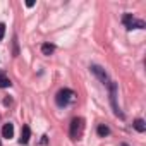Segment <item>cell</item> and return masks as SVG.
<instances>
[{
	"label": "cell",
	"instance_id": "cell-1",
	"mask_svg": "<svg viewBox=\"0 0 146 146\" xmlns=\"http://www.w3.org/2000/svg\"><path fill=\"white\" fill-rule=\"evenodd\" d=\"M83 131H84V119H81V117L72 119V122H70V137L72 139H79Z\"/></svg>",
	"mask_w": 146,
	"mask_h": 146
},
{
	"label": "cell",
	"instance_id": "cell-2",
	"mask_svg": "<svg viewBox=\"0 0 146 146\" xmlns=\"http://www.w3.org/2000/svg\"><path fill=\"white\" fill-rule=\"evenodd\" d=\"M72 98H74V93H72L70 90H67V88H64V90H60V91L57 93L55 102H57V105H58V107H65Z\"/></svg>",
	"mask_w": 146,
	"mask_h": 146
},
{
	"label": "cell",
	"instance_id": "cell-3",
	"mask_svg": "<svg viewBox=\"0 0 146 146\" xmlns=\"http://www.w3.org/2000/svg\"><path fill=\"white\" fill-rule=\"evenodd\" d=\"M122 23H124V26H125L127 29H136V28L143 29V28H144V23H143V21L134 19V16H132V14H124Z\"/></svg>",
	"mask_w": 146,
	"mask_h": 146
},
{
	"label": "cell",
	"instance_id": "cell-4",
	"mask_svg": "<svg viewBox=\"0 0 146 146\" xmlns=\"http://www.w3.org/2000/svg\"><path fill=\"white\" fill-rule=\"evenodd\" d=\"M115 96H117V84H115V83H110V100H112V107H113V112H115V115H117V117L124 119V113H122V112L119 110V107H117Z\"/></svg>",
	"mask_w": 146,
	"mask_h": 146
},
{
	"label": "cell",
	"instance_id": "cell-5",
	"mask_svg": "<svg viewBox=\"0 0 146 146\" xmlns=\"http://www.w3.org/2000/svg\"><path fill=\"white\" fill-rule=\"evenodd\" d=\"M91 72L93 74L103 83V84H108V76H107V72H105V69H102L100 65H91Z\"/></svg>",
	"mask_w": 146,
	"mask_h": 146
},
{
	"label": "cell",
	"instance_id": "cell-6",
	"mask_svg": "<svg viewBox=\"0 0 146 146\" xmlns=\"http://www.w3.org/2000/svg\"><path fill=\"white\" fill-rule=\"evenodd\" d=\"M29 137H31V129H29V125H23L19 143H21V144H28V143H29Z\"/></svg>",
	"mask_w": 146,
	"mask_h": 146
},
{
	"label": "cell",
	"instance_id": "cell-7",
	"mask_svg": "<svg viewBox=\"0 0 146 146\" xmlns=\"http://www.w3.org/2000/svg\"><path fill=\"white\" fill-rule=\"evenodd\" d=\"M2 136H4L5 139H11V137L14 136V124H11V122L4 124V127H2Z\"/></svg>",
	"mask_w": 146,
	"mask_h": 146
},
{
	"label": "cell",
	"instance_id": "cell-8",
	"mask_svg": "<svg viewBox=\"0 0 146 146\" xmlns=\"http://www.w3.org/2000/svg\"><path fill=\"white\" fill-rule=\"evenodd\" d=\"M53 52H55V45H52V43L41 45V53H43V55H52Z\"/></svg>",
	"mask_w": 146,
	"mask_h": 146
},
{
	"label": "cell",
	"instance_id": "cell-9",
	"mask_svg": "<svg viewBox=\"0 0 146 146\" xmlns=\"http://www.w3.org/2000/svg\"><path fill=\"white\" fill-rule=\"evenodd\" d=\"M134 129H136L137 132H144V131H146L144 120H143V119H136V120H134Z\"/></svg>",
	"mask_w": 146,
	"mask_h": 146
},
{
	"label": "cell",
	"instance_id": "cell-10",
	"mask_svg": "<svg viewBox=\"0 0 146 146\" xmlns=\"http://www.w3.org/2000/svg\"><path fill=\"white\" fill-rule=\"evenodd\" d=\"M108 134H110V129H108L105 124H100V125H98V136H100V137H105V136H108Z\"/></svg>",
	"mask_w": 146,
	"mask_h": 146
},
{
	"label": "cell",
	"instance_id": "cell-11",
	"mask_svg": "<svg viewBox=\"0 0 146 146\" xmlns=\"http://www.w3.org/2000/svg\"><path fill=\"white\" fill-rule=\"evenodd\" d=\"M11 79H7L4 74H0V88H11Z\"/></svg>",
	"mask_w": 146,
	"mask_h": 146
},
{
	"label": "cell",
	"instance_id": "cell-12",
	"mask_svg": "<svg viewBox=\"0 0 146 146\" xmlns=\"http://www.w3.org/2000/svg\"><path fill=\"white\" fill-rule=\"evenodd\" d=\"M4 35H5V24H2V23H0V40L4 38Z\"/></svg>",
	"mask_w": 146,
	"mask_h": 146
},
{
	"label": "cell",
	"instance_id": "cell-13",
	"mask_svg": "<svg viewBox=\"0 0 146 146\" xmlns=\"http://www.w3.org/2000/svg\"><path fill=\"white\" fill-rule=\"evenodd\" d=\"M33 5H35L33 0H28V2H26V7H33Z\"/></svg>",
	"mask_w": 146,
	"mask_h": 146
},
{
	"label": "cell",
	"instance_id": "cell-14",
	"mask_svg": "<svg viewBox=\"0 0 146 146\" xmlns=\"http://www.w3.org/2000/svg\"><path fill=\"white\" fill-rule=\"evenodd\" d=\"M4 103H5V105H11V103H12V100H11V98H5V100H4Z\"/></svg>",
	"mask_w": 146,
	"mask_h": 146
},
{
	"label": "cell",
	"instance_id": "cell-15",
	"mask_svg": "<svg viewBox=\"0 0 146 146\" xmlns=\"http://www.w3.org/2000/svg\"><path fill=\"white\" fill-rule=\"evenodd\" d=\"M120 146H129V144H125V143H122V144H120Z\"/></svg>",
	"mask_w": 146,
	"mask_h": 146
},
{
	"label": "cell",
	"instance_id": "cell-16",
	"mask_svg": "<svg viewBox=\"0 0 146 146\" xmlns=\"http://www.w3.org/2000/svg\"><path fill=\"white\" fill-rule=\"evenodd\" d=\"M0 146H2V143H0Z\"/></svg>",
	"mask_w": 146,
	"mask_h": 146
}]
</instances>
